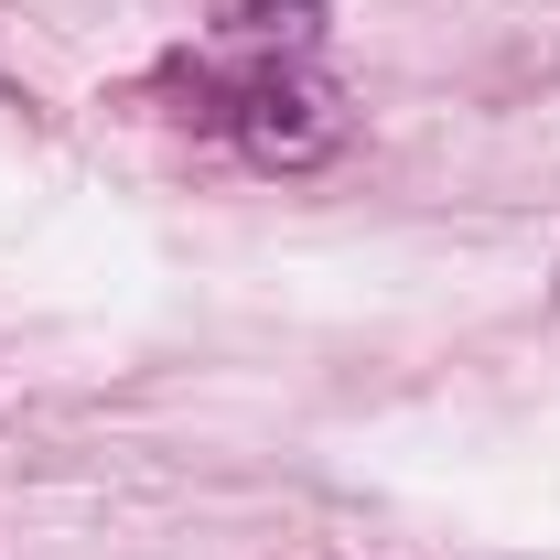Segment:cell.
Returning <instances> with one entry per match:
<instances>
[{
	"label": "cell",
	"instance_id": "7a4b0ae2",
	"mask_svg": "<svg viewBox=\"0 0 560 560\" xmlns=\"http://www.w3.org/2000/svg\"><path fill=\"white\" fill-rule=\"evenodd\" d=\"M324 11H335V0H215V22H226L237 44H313Z\"/></svg>",
	"mask_w": 560,
	"mask_h": 560
},
{
	"label": "cell",
	"instance_id": "6da1fadb",
	"mask_svg": "<svg viewBox=\"0 0 560 560\" xmlns=\"http://www.w3.org/2000/svg\"><path fill=\"white\" fill-rule=\"evenodd\" d=\"M215 119H226V140H237L259 173H324V162L346 151V97H335L324 75H302V66L237 75Z\"/></svg>",
	"mask_w": 560,
	"mask_h": 560
},
{
	"label": "cell",
	"instance_id": "3957f363",
	"mask_svg": "<svg viewBox=\"0 0 560 560\" xmlns=\"http://www.w3.org/2000/svg\"><path fill=\"white\" fill-rule=\"evenodd\" d=\"M550 302H560V280H550Z\"/></svg>",
	"mask_w": 560,
	"mask_h": 560
}]
</instances>
